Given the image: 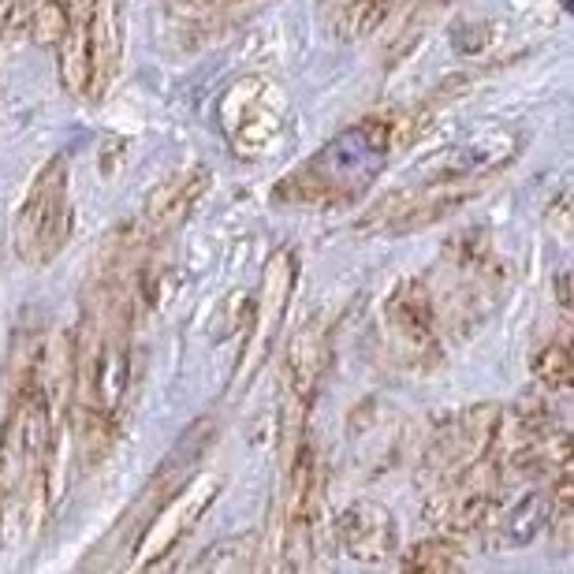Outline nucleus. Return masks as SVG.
Instances as JSON below:
<instances>
[{"instance_id":"3","label":"nucleus","mask_w":574,"mask_h":574,"mask_svg":"<svg viewBox=\"0 0 574 574\" xmlns=\"http://www.w3.org/2000/svg\"><path fill=\"white\" fill-rule=\"evenodd\" d=\"M220 135L228 139L231 153L243 161H262L280 145L288 131V101L277 82L262 75L231 82L217 105Z\"/></svg>"},{"instance_id":"4","label":"nucleus","mask_w":574,"mask_h":574,"mask_svg":"<svg viewBox=\"0 0 574 574\" xmlns=\"http://www.w3.org/2000/svg\"><path fill=\"white\" fill-rule=\"evenodd\" d=\"M72 161L56 153L38 176H34L27 199L15 217V254L27 265H49L72 239V199H67Z\"/></svg>"},{"instance_id":"19","label":"nucleus","mask_w":574,"mask_h":574,"mask_svg":"<svg viewBox=\"0 0 574 574\" xmlns=\"http://www.w3.org/2000/svg\"><path fill=\"white\" fill-rule=\"evenodd\" d=\"M467 563L462 548L451 537H430V541L410 545V552L403 556L407 571H459Z\"/></svg>"},{"instance_id":"7","label":"nucleus","mask_w":574,"mask_h":574,"mask_svg":"<svg viewBox=\"0 0 574 574\" xmlns=\"http://www.w3.org/2000/svg\"><path fill=\"white\" fill-rule=\"evenodd\" d=\"M503 488H508V482L485 451L448 485L425 493V519L448 537L477 534V530H485V522H493V511L503 500Z\"/></svg>"},{"instance_id":"9","label":"nucleus","mask_w":574,"mask_h":574,"mask_svg":"<svg viewBox=\"0 0 574 574\" xmlns=\"http://www.w3.org/2000/svg\"><path fill=\"white\" fill-rule=\"evenodd\" d=\"M295 280H298L295 254L284 246V251L272 254L262 272L258 303H254L251 332H246V347H243V355H239V370H235V381H231V392L251 384L262 366L269 362L272 344H277L280 329H284L288 303H291V295H295Z\"/></svg>"},{"instance_id":"2","label":"nucleus","mask_w":574,"mask_h":574,"mask_svg":"<svg viewBox=\"0 0 574 574\" xmlns=\"http://www.w3.org/2000/svg\"><path fill=\"white\" fill-rule=\"evenodd\" d=\"M60 414L64 410L49 396L38 362V370L12 388L4 425H0V541H12L27 511L41 503Z\"/></svg>"},{"instance_id":"5","label":"nucleus","mask_w":574,"mask_h":574,"mask_svg":"<svg viewBox=\"0 0 574 574\" xmlns=\"http://www.w3.org/2000/svg\"><path fill=\"white\" fill-rule=\"evenodd\" d=\"M482 187L485 179L436 173L430 183L403 187V191L381 199L366 213V220H358V231H366V235H407V231L430 228L436 220L459 213L470 199H477Z\"/></svg>"},{"instance_id":"20","label":"nucleus","mask_w":574,"mask_h":574,"mask_svg":"<svg viewBox=\"0 0 574 574\" xmlns=\"http://www.w3.org/2000/svg\"><path fill=\"white\" fill-rule=\"evenodd\" d=\"M64 23H67V8L56 4V0H38V4H30V15H27V27L34 34V41H53L64 34Z\"/></svg>"},{"instance_id":"17","label":"nucleus","mask_w":574,"mask_h":574,"mask_svg":"<svg viewBox=\"0 0 574 574\" xmlns=\"http://www.w3.org/2000/svg\"><path fill=\"white\" fill-rule=\"evenodd\" d=\"M496 541L500 548H526L548 530V493L545 488H526L511 508H496Z\"/></svg>"},{"instance_id":"18","label":"nucleus","mask_w":574,"mask_h":574,"mask_svg":"<svg viewBox=\"0 0 574 574\" xmlns=\"http://www.w3.org/2000/svg\"><path fill=\"white\" fill-rule=\"evenodd\" d=\"M534 377L545 384L548 392H556V396L571 392L574 358H571L567 340H552V344H545L541 350H537V358H534Z\"/></svg>"},{"instance_id":"6","label":"nucleus","mask_w":574,"mask_h":574,"mask_svg":"<svg viewBox=\"0 0 574 574\" xmlns=\"http://www.w3.org/2000/svg\"><path fill=\"white\" fill-rule=\"evenodd\" d=\"M496 418H500V403H470L459 414L444 418L433 430L430 444L418 462V482L430 493V488L448 485L451 477H459L470 462H477L493 444Z\"/></svg>"},{"instance_id":"16","label":"nucleus","mask_w":574,"mask_h":574,"mask_svg":"<svg viewBox=\"0 0 574 574\" xmlns=\"http://www.w3.org/2000/svg\"><path fill=\"white\" fill-rule=\"evenodd\" d=\"M60 56V82L72 98L90 93V0L67 8L64 34L56 38Z\"/></svg>"},{"instance_id":"8","label":"nucleus","mask_w":574,"mask_h":574,"mask_svg":"<svg viewBox=\"0 0 574 574\" xmlns=\"http://www.w3.org/2000/svg\"><path fill=\"white\" fill-rule=\"evenodd\" d=\"M384 332L396 358L410 370H430L441 358V310L430 291V280H403L384 303Z\"/></svg>"},{"instance_id":"21","label":"nucleus","mask_w":574,"mask_h":574,"mask_svg":"<svg viewBox=\"0 0 574 574\" xmlns=\"http://www.w3.org/2000/svg\"><path fill=\"white\" fill-rule=\"evenodd\" d=\"M30 15V0H0V38L27 27Z\"/></svg>"},{"instance_id":"15","label":"nucleus","mask_w":574,"mask_h":574,"mask_svg":"<svg viewBox=\"0 0 574 574\" xmlns=\"http://www.w3.org/2000/svg\"><path fill=\"white\" fill-rule=\"evenodd\" d=\"M119 53H124V23L116 0H90V93L101 98L113 82Z\"/></svg>"},{"instance_id":"10","label":"nucleus","mask_w":574,"mask_h":574,"mask_svg":"<svg viewBox=\"0 0 574 574\" xmlns=\"http://www.w3.org/2000/svg\"><path fill=\"white\" fill-rule=\"evenodd\" d=\"M220 433V422L217 418H199V422L191 425L179 441L173 444V451L165 456V462H161L157 470H153L150 485H145V493L139 496V503H135L131 519L124 522V526H131V534H127V552L135 548V541H139L142 526L153 519V511L161 508V503L168 500L173 493H179L187 482H191L194 474H199V462L205 459V451L213 448V441H217ZM119 526V530H124Z\"/></svg>"},{"instance_id":"23","label":"nucleus","mask_w":574,"mask_h":574,"mask_svg":"<svg viewBox=\"0 0 574 574\" xmlns=\"http://www.w3.org/2000/svg\"><path fill=\"white\" fill-rule=\"evenodd\" d=\"M56 4H64V8H72V4H82V0H56Z\"/></svg>"},{"instance_id":"22","label":"nucleus","mask_w":574,"mask_h":574,"mask_svg":"<svg viewBox=\"0 0 574 574\" xmlns=\"http://www.w3.org/2000/svg\"><path fill=\"white\" fill-rule=\"evenodd\" d=\"M448 4H456V0H430L433 12H441V8H448Z\"/></svg>"},{"instance_id":"12","label":"nucleus","mask_w":574,"mask_h":574,"mask_svg":"<svg viewBox=\"0 0 574 574\" xmlns=\"http://www.w3.org/2000/svg\"><path fill=\"white\" fill-rule=\"evenodd\" d=\"M324 358H329V324H324V317L317 314L295 332V336H291L288 355H284V377H280V384H284V422L291 433L288 451L295 448V441L303 436L298 433V425L306 422V410H310V403H314L317 381H321V370H324Z\"/></svg>"},{"instance_id":"14","label":"nucleus","mask_w":574,"mask_h":574,"mask_svg":"<svg viewBox=\"0 0 574 574\" xmlns=\"http://www.w3.org/2000/svg\"><path fill=\"white\" fill-rule=\"evenodd\" d=\"M336 541L347 560L362 563V567H384L396 560L399 522L381 500H355L336 519Z\"/></svg>"},{"instance_id":"11","label":"nucleus","mask_w":574,"mask_h":574,"mask_svg":"<svg viewBox=\"0 0 574 574\" xmlns=\"http://www.w3.org/2000/svg\"><path fill=\"white\" fill-rule=\"evenodd\" d=\"M217 493H220V477L194 474L179 493L168 496V500L153 511V519L142 526L139 541H135V545H142V556L131 560V567H142V571L157 567V563L165 560V552H173V548L199 526V519L205 515V508L217 500Z\"/></svg>"},{"instance_id":"1","label":"nucleus","mask_w":574,"mask_h":574,"mask_svg":"<svg viewBox=\"0 0 574 574\" xmlns=\"http://www.w3.org/2000/svg\"><path fill=\"white\" fill-rule=\"evenodd\" d=\"M422 131V119L396 113V116H366L344 127L336 139H329L306 165L277 183L272 199L284 205H306V209H329L347 205L377 183V176L388 168L392 153Z\"/></svg>"},{"instance_id":"13","label":"nucleus","mask_w":574,"mask_h":574,"mask_svg":"<svg viewBox=\"0 0 574 574\" xmlns=\"http://www.w3.org/2000/svg\"><path fill=\"white\" fill-rule=\"evenodd\" d=\"M209 179H213L209 168H202V165L165 179V183L145 199L139 220L127 231V246L142 251V246H153L157 239H165L168 231H176L187 220V213L202 202V194L209 191Z\"/></svg>"}]
</instances>
